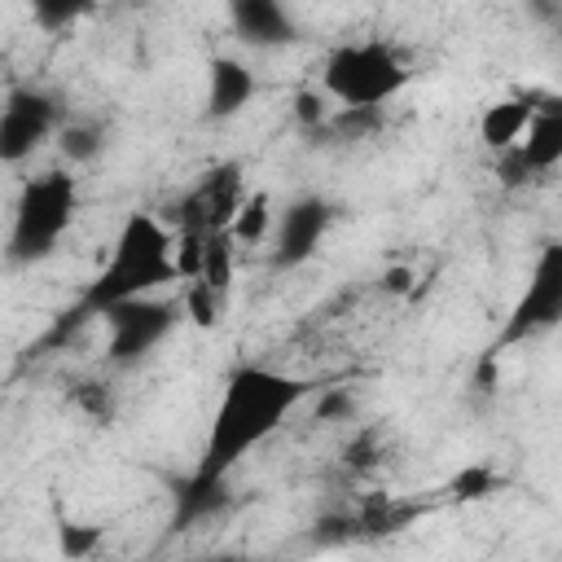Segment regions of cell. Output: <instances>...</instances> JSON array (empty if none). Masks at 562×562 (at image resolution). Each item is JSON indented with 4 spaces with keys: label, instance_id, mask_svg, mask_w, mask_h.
I'll use <instances>...</instances> for the list:
<instances>
[{
    "label": "cell",
    "instance_id": "cell-5",
    "mask_svg": "<svg viewBox=\"0 0 562 562\" xmlns=\"http://www.w3.org/2000/svg\"><path fill=\"white\" fill-rule=\"evenodd\" d=\"M553 329H562V241H540L531 272L522 281V290L514 294L487 351L496 356V351L522 347L531 338H544Z\"/></svg>",
    "mask_w": 562,
    "mask_h": 562
},
{
    "label": "cell",
    "instance_id": "cell-14",
    "mask_svg": "<svg viewBox=\"0 0 562 562\" xmlns=\"http://www.w3.org/2000/svg\"><path fill=\"white\" fill-rule=\"evenodd\" d=\"M272 220H277L272 198L268 193H246L241 206H237V215H233V224H228V233H233L237 246H268Z\"/></svg>",
    "mask_w": 562,
    "mask_h": 562
},
{
    "label": "cell",
    "instance_id": "cell-8",
    "mask_svg": "<svg viewBox=\"0 0 562 562\" xmlns=\"http://www.w3.org/2000/svg\"><path fill=\"white\" fill-rule=\"evenodd\" d=\"M492 158H496V180L505 189H522L558 171L562 167V97H540L522 140Z\"/></svg>",
    "mask_w": 562,
    "mask_h": 562
},
{
    "label": "cell",
    "instance_id": "cell-1",
    "mask_svg": "<svg viewBox=\"0 0 562 562\" xmlns=\"http://www.w3.org/2000/svg\"><path fill=\"white\" fill-rule=\"evenodd\" d=\"M307 395H312V382H303L285 369L255 364V360L228 369L220 400L211 408V422H206V439H202V457H198L193 479L228 483V474L246 457H255L281 430V422L294 417V408Z\"/></svg>",
    "mask_w": 562,
    "mask_h": 562
},
{
    "label": "cell",
    "instance_id": "cell-17",
    "mask_svg": "<svg viewBox=\"0 0 562 562\" xmlns=\"http://www.w3.org/2000/svg\"><path fill=\"white\" fill-rule=\"evenodd\" d=\"M452 496H461V501H474V496H487L492 487H496V474L487 470V465H470V470H461L452 483Z\"/></svg>",
    "mask_w": 562,
    "mask_h": 562
},
{
    "label": "cell",
    "instance_id": "cell-7",
    "mask_svg": "<svg viewBox=\"0 0 562 562\" xmlns=\"http://www.w3.org/2000/svg\"><path fill=\"white\" fill-rule=\"evenodd\" d=\"M66 105L53 88L40 83H13L4 92L0 105V162L4 167H22L26 158H35L40 145L57 140L61 123H66Z\"/></svg>",
    "mask_w": 562,
    "mask_h": 562
},
{
    "label": "cell",
    "instance_id": "cell-2",
    "mask_svg": "<svg viewBox=\"0 0 562 562\" xmlns=\"http://www.w3.org/2000/svg\"><path fill=\"white\" fill-rule=\"evenodd\" d=\"M180 233L154 215V211H132L123 215L97 277L88 281L83 290V312L101 316L105 307L114 303H127V299H140V294H158L162 285L180 281Z\"/></svg>",
    "mask_w": 562,
    "mask_h": 562
},
{
    "label": "cell",
    "instance_id": "cell-4",
    "mask_svg": "<svg viewBox=\"0 0 562 562\" xmlns=\"http://www.w3.org/2000/svg\"><path fill=\"white\" fill-rule=\"evenodd\" d=\"M75 211H79V180L70 171L53 167V171L26 176L18 189V202H13L9 263L26 268V263L48 259L61 246V237L70 233Z\"/></svg>",
    "mask_w": 562,
    "mask_h": 562
},
{
    "label": "cell",
    "instance_id": "cell-16",
    "mask_svg": "<svg viewBox=\"0 0 562 562\" xmlns=\"http://www.w3.org/2000/svg\"><path fill=\"white\" fill-rule=\"evenodd\" d=\"M70 400H75V408H83L92 422H110V417H114V395L105 391V382L83 378V382H75Z\"/></svg>",
    "mask_w": 562,
    "mask_h": 562
},
{
    "label": "cell",
    "instance_id": "cell-20",
    "mask_svg": "<svg viewBox=\"0 0 562 562\" xmlns=\"http://www.w3.org/2000/svg\"><path fill=\"white\" fill-rule=\"evenodd\" d=\"M408 285H413V272H408V268H386V272H382V290L408 294Z\"/></svg>",
    "mask_w": 562,
    "mask_h": 562
},
{
    "label": "cell",
    "instance_id": "cell-6",
    "mask_svg": "<svg viewBox=\"0 0 562 562\" xmlns=\"http://www.w3.org/2000/svg\"><path fill=\"white\" fill-rule=\"evenodd\" d=\"M184 316V303H171V299H158V294H140V299H127V303H114L101 312V325H105V360L127 369V364H140L145 356H154L180 325Z\"/></svg>",
    "mask_w": 562,
    "mask_h": 562
},
{
    "label": "cell",
    "instance_id": "cell-11",
    "mask_svg": "<svg viewBox=\"0 0 562 562\" xmlns=\"http://www.w3.org/2000/svg\"><path fill=\"white\" fill-rule=\"evenodd\" d=\"M255 92H259L255 70L241 57H233V53L211 57V66H206V119H233V114H241L255 101Z\"/></svg>",
    "mask_w": 562,
    "mask_h": 562
},
{
    "label": "cell",
    "instance_id": "cell-19",
    "mask_svg": "<svg viewBox=\"0 0 562 562\" xmlns=\"http://www.w3.org/2000/svg\"><path fill=\"white\" fill-rule=\"evenodd\" d=\"M351 395H342V391H334V395H325L321 404H316V417L321 422H334V417H351Z\"/></svg>",
    "mask_w": 562,
    "mask_h": 562
},
{
    "label": "cell",
    "instance_id": "cell-15",
    "mask_svg": "<svg viewBox=\"0 0 562 562\" xmlns=\"http://www.w3.org/2000/svg\"><path fill=\"white\" fill-rule=\"evenodd\" d=\"M97 0H26L31 9V22L48 35H61V31H75L88 13H92Z\"/></svg>",
    "mask_w": 562,
    "mask_h": 562
},
{
    "label": "cell",
    "instance_id": "cell-13",
    "mask_svg": "<svg viewBox=\"0 0 562 562\" xmlns=\"http://www.w3.org/2000/svg\"><path fill=\"white\" fill-rule=\"evenodd\" d=\"M57 154L70 162V171L75 167H92L101 154H105V123H97V119H66L61 123V132H57Z\"/></svg>",
    "mask_w": 562,
    "mask_h": 562
},
{
    "label": "cell",
    "instance_id": "cell-10",
    "mask_svg": "<svg viewBox=\"0 0 562 562\" xmlns=\"http://www.w3.org/2000/svg\"><path fill=\"white\" fill-rule=\"evenodd\" d=\"M228 26L246 48H281L299 40V22L285 0H228Z\"/></svg>",
    "mask_w": 562,
    "mask_h": 562
},
{
    "label": "cell",
    "instance_id": "cell-18",
    "mask_svg": "<svg viewBox=\"0 0 562 562\" xmlns=\"http://www.w3.org/2000/svg\"><path fill=\"white\" fill-rule=\"evenodd\" d=\"M97 540H101V531H79V527H66V531H61V553L83 558V553H92V549H97Z\"/></svg>",
    "mask_w": 562,
    "mask_h": 562
},
{
    "label": "cell",
    "instance_id": "cell-3",
    "mask_svg": "<svg viewBox=\"0 0 562 562\" xmlns=\"http://www.w3.org/2000/svg\"><path fill=\"white\" fill-rule=\"evenodd\" d=\"M408 79V57L386 40H342L321 66V92L347 110H386Z\"/></svg>",
    "mask_w": 562,
    "mask_h": 562
},
{
    "label": "cell",
    "instance_id": "cell-9",
    "mask_svg": "<svg viewBox=\"0 0 562 562\" xmlns=\"http://www.w3.org/2000/svg\"><path fill=\"white\" fill-rule=\"evenodd\" d=\"M329 228H334V202L329 198H321V193L290 198L272 220V237H268L272 268H303L321 250Z\"/></svg>",
    "mask_w": 562,
    "mask_h": 562
},
{
    "label": "cell",
    "instance_id": "cell-12",
    "mask_svg": "<svg viewBox=\"0 0 562 562\" xmlns=\"http://www.w3.org/2000/svg\"><path fill=\"white\" fill-rule=\"evenodd\" d=\"M536 101H540L536 92H518V97L492 101V105L479 114V140H483V149H492V154L514 149V145L522 140L531 114H536Z\"/></svg>",
    "mask_w": 562,
    "mask_h": 562
}]
</instances>
